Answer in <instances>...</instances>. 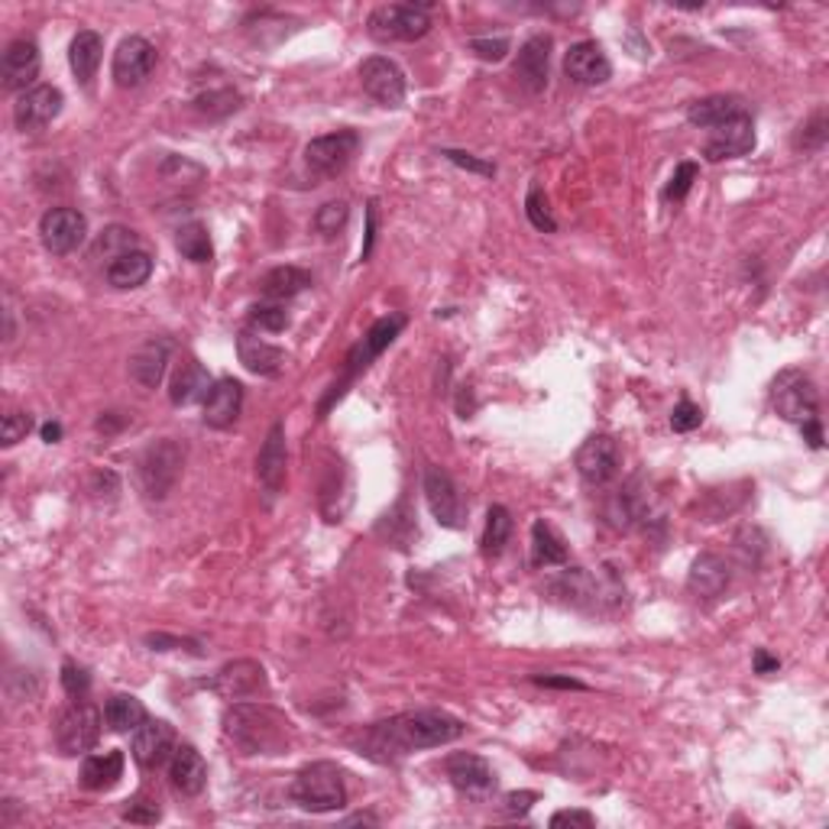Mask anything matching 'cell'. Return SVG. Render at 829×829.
<instances>
[{"mask_svg": "<svg viewBox=\"0 0 829 829\" xmlns=\"http://www.w3.org/2000/svg\"><path fill=\"white\" fill-rule=\"evenodd\" d=\"M463 735V722L444 709H418L403 713L386 722H376L363 732L360 748L370 758L389 762L399 755H409L414 748H437Z\"/></svg>", "mask_w": 829, "mask_h": 829, "instance_id": "1", "label": "cell"}, {"mask_svg": "<svg viewBox=\"0 0 829 829\" xmlns=\"http://www.w3.org/2000/svg\"><path fill=\"white\" fill-rule=\"evenodd\" d=\"M224 732L244 755H279L292 742V722L267 703H234L224 713Z\"/></svg>", "mask_w": 829, "mask_h": 829, "instance_id": "2", "label": "cell"}, {"mask_svg": "<svg viewBox=\"0 0 829 829\" xmlns=\"http://www.w3.org/2000/svg\"><path fill=\"white\" fill-rule=\"evenodd\" d=\"M288 794L308 814H331V811H341L347 804L344 775L331 762H311V765H305L295 775Z\"/></svg>", "mask_w": 829, "mask_h": 829, "instance_id": "3", "label": "cell"}, {"mask_svg": "<svg viewBox=\"0 0 829 829\" xmlns=\"http://www.w3.org/2000/svg\"><path fill=\"white\" fill-rule=\"evenodd\" d=\"M182 460H185V450L172 437L156 441L152 447H146L137 470L143 496L146 499H165L172 493V486L178 483V477H182Z\"/></svg>", "mask_w": 829, "mask_h": 829, "instance_id": "4", "label": "cell"}, {"mask_svg": "<svg viewBox=\"0 0 829 829\" xmlns=\"http://www.w3.org/2000/svg\"><path fill=\"white\" fill-rule=\"evenodd\" d=\"M367 26L380 42H414L431 29L428 3H383L370 13Z\"/></svg>", "mask_w": 829, "mask_h": 829, "instance_id": "5", "label": "cell"}, {"mask_svg": "<svg viewBox=\"0 0 829 829\" xmlns=\"http://www.w3.org/2000/svg\"><path fill=\"white\" fill-rule=\"evenodd\" d=\"M771 403H775V412L781 414L784 421H794V424H807V421H817V412H820V396H817V386L807 373L801 370H784L775 386H771Z\"/></svg>", "mask_w": 829, "mask_h": 829, "instance_id": "6", "label": "cell"}, {"mask_svg": "<svg viewBox=\"0 0 829 829\" xmlns=\"http://www.w3.org/2000/svg\"><path fill=\"white\" fill-rule=\"evenodd\" d=\"M357 149H360V137L354 131L324 134V137H314L305 146V165L318 178H334L350 165Z\"/></svg>", "mask_w": 829, "mask_h": 829, "instance_id": "7", "label": "cell"}, {"mask_svg": "<svg viewBox=\"0 0 829 829\" xmlns=\"http://www.w3.org/2000/svg\"><path fill=\"white\" fill-rule=\"evenodd\" d=\"M101 739V713L91 703H75L59 716L55 742L62 755H85Z\"/></svg>", "mask_w": 829, "mask_h": 829, "instance_id": "8", "label": "cell"}, {"mask_svg": "<svg viewBox=\"0 0 829 829\" xmlns=\"http://www.w3.org/2000/svg\"><path fill=\"white\" fill-rule=\"evenodd\" d=\"M39 237H42V247L55 257H65L72 250H78L88 237V221L82 211L75 208H52L42 214L39 221Z\"/></svg>", "mask_w": 829, "mask_h": 829, "instance_id": "9", "label": "cell"}, {"mask_svg": "<svg viewBox=\"0 0 829 829\" xmlns=\"http://www.w3.org/2000/svg\"><path fill=\"white\" fill-rule=\"evenodd\" d=\"M619 467H622V454L616 437L609 434H593L577 450V473L590 486H606L609 480H616Z\"/></svg>", "mask_w": 829, "mask_h": 829, "instance_id": "10", "label": "cell"}, {"mask_svg": "<svg viewBox=\"0 0 829 829\" xmlns=\"http://www.w3.org/2000/svg\"><path fill=\"white\" fill-rule=\"evenodd\" d=\"M360 85L383 108H403L406 101V75L386 55H373L360 65Z\"/></svg>", "mask_w": 829, "mask_h": 829, "instance_id": "11", "label": "cell"}, {"mask_svg": "<svg viewBox=\"0 0 829 829\" xmlns=\"http://www.w3.org/2000/svg\"><path fill=\"white\" fill-rule=\"evenodd\" d=\"M62 91L55 85H36L29 91H23L13 104V121L23 134H36L42 127H49L59 114H62Z\"/></svg>", "mask_w": 829, "mask_h": 829, "instance_id": "12", "label": "cell"}, {"mask_svg": "<svg viewBox=\"0 0 829 829\" xmlns=\"http://www.w3.org/2000/svg\"><path fill=\"white\" fill-rule=\"evenodd\" d=\"M424 499H428V509L437 519V525H444V529H460L463 525V516H467L463 499H460V490H457V483L450 480L447 470H441V467L424 470Z\"/></svg>", "mask_w": 829, "mask_h": 829, "instance_id": "13", "label": "cell"}, {"mask_svg": "<svg viewBox=\"0 0 829 829\" xmlns=\"http://www.w3.org/2000/svg\"><path fill=\"white\" fill-rule=\"evenodd\" d=\"M211 691L221 693L224 700H250V696H260V693L270 691L267 668H263L260 661H250V658L231 661V665H224V668L214 675Z\"/></svg>", "mask_w": 829, "mask_h": 829, "instance_id": "14", "label": "cell"}, {"mask_svg": "<svg viewBox=\"0 0 829 829\" xmlns=\"http://www.w3.org/2000/svg\"><path fill=\"white\" fill-rule=\"evenodd\" d=\"M447 778L450 784L463 794V797H490L496 791V771L486 758L470 755V752H457L447 758Z\"/></svg>", "mask_w": 829, "mask_h": 829, "instance_id": "15", "label": "cell"}, {"mask_svg": "<svg viewBox=\"0 0 829 829\" xmlns=\"http://www.w3.org/2000/svg\"><path fill=\"white\" fill-rule=\"evenodd\" d=\"M156 69V46L143 36H127L117 52H114V65L111 75L121 88H139Z\"/></svg>", "mask_w": 829, "mask_h": 829, "instance_id": "16", "label": "cell"}, {"mask_svg": "<svg viewBox=\"0 0 829 829\" xmlns=\"http://www.w3.org/2000/svg\"><path fill=\"white\" fill-rule=\"evenodd\" d=\"M564 75L573 82V85H583V88H596V85H606L609 75H613V65L603 52L599 42H577L567 49L564 55Z\"/></svg>", "mask_w": 829, "mask_h": 829, "instance_id": "17", "label": "cell"}, {"mask_svg": "<svg viewBox=\"0 0 829 829\" xmlns=\"http://www.w3.org/2000/svg\"><path fill=\"white\" fill-rule=\"evenodd\" d=\"M755 149V124L748 114L735 117V121H726L719 127H713L709 139L703 143V156L709 162H722V159H739V156H748Z\"/></svg>", "mask_w": 829, "mask_h": 829, "instance_id": "18", "label": "cell"}, {"mask_svg": "<svg viewBox=\"0 0 829 829\" xmlns=\"http://www.w3.org/2000/svg\"><path fill=\"white\" fill-rule=\"evenodd\" d=\"M39 46L33 39H13L7 49H3V59H0V75H3V88L7 91H29L36 88V75H39Z\"/></svg>", "mask_w": 829, "mask_h": 829, "instance_id": "19", "label": "cell"}, {"mask_svg": "<svg viewBox=\"0 0 829 829\" xmlns=\"http://www.w3.org/2000/svg\"><path fill=\"white\" fill-rule=\"evenodd\" d=\"M406 327V314H386V318H380L373 327H370V334L350 350V357H347V376H344V383H350L360 370H367L396 337H399V331ZM341 383V386H344Z\"/></svg>", "mask_w": 829, "mask_h": 829, "instance_id": "20", "label": "cell"}, {"mask_svg": "<svg viewBox=\"0 0 829 829\" xmlns=\"http://www.w3.org/2000/svg\"><path fill=\"white\" fill-rule=\"evenodd\" d=\"M552 36L539 33L532 39H525V46L519 49V59H516V78L519 85L529 91V95H539L545 91L548 85V65H552Z\"/></svg>", "mask_w": 829, "mask_h": 829, "instance_id": "21", "label": "cell"}, {"mask_svg": "<svg viewBox=\"0 0 829 829\" xmlns=\"http://www.w3.org/2000/svg\"><path fill=\"white\" fill-rule=\"evenodd\" d=\"M134 758L143 768H159L172 758L175 752V735H172V726L162 722V719H146L139 729H134Z\"/></svg>", "mask_w": 829, "mask_h": 829, "instance_id": "22", "label": "cell"}, {"mask_svg": "<svg viewBox=\"0 0 829 829\" xmlns=\"http://www.w3.org/2000/svg\"><path fill=\"white\" fill-rule=\"evenodd\" d=\"M169 781L175 791H182L185 797H195L205 791L208 784V765L201 758V752L195 745H178L169 758Z\"/></svg>", "mask_w": 829, "mask_h": 829, "instance_id": "23", "label": "cell"}, {"mask_svg": "<svg viewBox=\"0 0 829 829\" xmlns=\"http://www.w3.org/2000/svg\"><path fill=\"white\" fill-rule=\"evenodd\" d=\"M732 583V567L719 557V554H700L693 560L691 577H688V586H691L693 596L700 599H716L729 590Z\"/></svg>", "mask_w": 829, "mask_h": 829, "instance_id": "24", "label": "cell"}, {"mask_svg": "<svg viewBox=\"0 0 829 829\" xmlns=\"http://www.w3.org/2000/svg\"><path fill=\"white\" fill-rule=\"evenodd\" d=\"M240 406H244V386L231 376L218 380L205 399V424L208 428H231L240 418Z\"/></svg>", "mask_w": 829, "mask_h": 829, "instance_id": "25", "label": "cell"}, {"mask_svg": "<svg viewBox=\"0 0 829 829\" xmlns=\"http://www.w3.org/2000/svg\"><path fill=\"white\" fill-rule=\"evenodd\" d=\"M257 477H260V483L270 496H276L279 490L285 486V424L282 421L270 428V434L260 447Z\"/></svg>", "mask_w": 829, "mask_h": 829, "instance_id": "26", "label": "cell"}, {"mask_svg": "<svg viewBox=\"0 0 829 829\" xmlns=\"http://www.w3.org/2000/svg\"><path fill=\"white\" fill-rule=\"evenodd\" d=\"M237 354H240V363L257 373V376H279L282 367H285V354L279 350L276 344L257 337L253 331H240L237 337Z\"/></svg>", "mask_w": 829, "mask_h": 829, "instance_id": "27", "label": "cell"}, {"mask_svg": "<svg viewBox=\"0 0 829 829\" xmlns=\"http://www.w3.org/2000/svg\"><path fill=\"white\" fill-rule=\"evenodd\" d=\"M165 367H169V344L165 341H146L139 344L131 357V380L139 383L143 389H159L165 380Z\"/></svg>", "mask_w": 829, "mask_h": 829, "instance_id": "28", "label": "cell"}, {"mask_svg": "<svg viewBox=\"0 0 829 829\" xmlns=\"http://www.w3.org/2000/svg\"><path fill=\"white\" fill-rule=\"evenodd\" d=\"M101 55H104V39H101V33H95V29L75 33V39H72V46H69V65H72L75 78H78L85 88H91V82H95V75H98V65H101Z\"/></svg>", "mask_w": 829, "mask_h": 829, "instance_id": "29", "label": "cell"}, {"mask_svg": "<svg viewBox=\"0 0 829 829\" xmlns=\"http://www.w3.org/2000/svg\"><path fill=\"white\" fill-rule=\"evenodd\" d=\"M745 114V101L739 95H709L703 101H693L688 108V121L693 127H703V131H713L726 121H735Z\"/></svg>", "mask_w": 829, "mask_h": 829, "instance_id": "30", "label": "cell"}, {"mask_svg": "<svg viewBox=\"0 0 829 829\" xmlns=\"http://www.w3.org/2000/svg\"><path fill=\"white\" fill-rule=\"evenodd\" d=\"M552 590L557 599H564V603H570V606H596V603L603 599L599 583H596L583 567L564 570L552 583Z\"/></svg>", "mask_w": 829, "mask_h": 829, "instance_id": "31", "label": "cell"}, {"mask_svg": "<svg viewBox=\"0 0 829 829\" xmlns=\"http://www.w3.org/2000/svg\"><path fill=\"white\" fill-rule=\"evenodd\" d=\"M121 778H124L121 752H98V755H88L82 765V788L88 791H111Z\"/></svg>", "mask_w": 829, "mask_h": 829, "instance_id": "32", "label": "cell"}, {"mask_svg": "<svg viewBox=\"0 0 829 829\" xmlns=\"http://www.w3.org/2000/svg\"><path fill=\"white\" fill-rule=\"evenodd\" d=\"M211 376H208V370L201 367V363H185L178 373H175V380H172V403L175 406H195V403H205L208 399V393H211Z\"/></svg>", "mask_w": 829, "mask_h": 829, "instance_id": "33", "label": "cell"}, {"mask_svg": "<svg viewBox=\"0 0 829 829\" xmlns=\"http://www.w3.org/2000/svg\"><path fill=\"white\" fill-rule=\"evenodd\" d=\"M308 285H311V273H305L298 267H276L260 279V295L267 301H285V298L301 295Z\"/></svg>", "mask_w": 829, "mask_h": 829, "instance_id": "34", "label": "cell"}, {"mask_svg": "<svg viewBox=\"0 0 829 829\" xmlns=\"http://www.w3.org/2000/svg\"><path fill=\"white\" fill-rule=\"evenodd\" d=\"M149 276H152V257L143 250H131L108 267V282L114 288H139L149 282Z\"/></svg>", "mask_w": 829, "mask_h": 829, "instance_id": "35", "label": "cell"}, {"mask_svg": "<svg viewBox=\"0 0 829 829\" xmlns=\"http://www.w3.org/2000/svg\"><path fill=\"white\" fill-rule=\"evenodd\" d=\"M146 706L139 703L137 696L131 693H114L104 706V722L114 729V732H134L146 722Z\"/></svg>", "mask_w": 829, "mask_h": 829, "instance_id": "36", "label": "cell"}, {"mask_svg": "<svg viewBox=\"0 0 829 829\" xmlns=\"http://www.w3.org/2000/svg\"><path fill=\"white\" fill-rule=\"evenodd\" d=\"M532 560L539 567H557V564H567V545L564 539L557 535V529L548 525L545 519H539L532 525Z\"/></svg>", "mask_w": 829, "mask_h": 829, "instance_id": "37", "label": "cell"}, {"mask_svg": "<svg viewBox=\"0 0 829 829\" xmlns=\"http://www.w3.org/2000/svg\"><path fill=\"white\" fill-rule=\"evenodd\" d=\"M175 247H178V253H182L185 260H191V263H211V257H214L211 234H208V227H205V224H198V221H191V224L178 227V234H175Z\"/></svg>", "mask_w": 829, "mask_h": 829, "instance_id": "38", "label": "cell"}, {"mask_svg": "<svg viewBox=\"0 0 829 829\" xmlns=\"http://www.w3.org/2000/svg\"><path fill=\"white\" fill-rule=\"evenodd\" d=\"M509 535H512V516L506 506H490L486 512V529H483V554L486 557H499L503 548L509 545Z\"/></svg>", "mask_w": 829, "mask_h": 829, "instance_id": "39", "label": "cell"}, {"mask_svg": "<svg viewBox=\"0 0 829 829\" xmlns=\"http://www.w3.org/2000/svg\"><path fill=\"white\" fill-rule=\"evenodd\" d=\"M131 250H137V234L131 231V227H121V224H114V227H108L101 237H98V244H95V257L101 260H108V267L114 263V260H121L124 253H131Z\"/></svg>", "mask_w": 829, "mask_h": 829, "instance_id": "40", "label": "cell"}, {"mask_svg": "<svg viewBox=\"0 0 829 829\" xmlns=\"http://www.w3.org/2000/svg\"><path fill=\"white\" fill-rule=\"evenodd\" d=\"M347 214H350L347 201H327V205H321V208H318V214H314V227H318V234H324V237L341 234V231H344V224H347Z\"/></svg>", "mask_w": 829, "mask_h": 829, "instance_id": "41", "label": "cell"}, {"mask_svg": "<svg viewBox=\"0 0 829 829\" xmlns=\"http://www.w3.org/2000/svg\"><path fill=\"white\" fill-rule=\"evenodd\" d=\"M250 324L260 327V331H285L288 327V311L279 305V301H263V305H253L250 308Z\"/></svg>", "mask_w": 829, "mask_h": 829, "instance_id": "42", "label": "cell"}, {"mask_svg": "<svg viewBox=\"0 0 829 829\" xmlns=\"http://www.w3.org/2000/svg\"><path fill=\"white\" fill-rule=\"evenodd\" d=\"M525 214H529V221H532V227H535V231H545V234H554V231H557L552 211H548V198H545V191H542L539 185H532V188H529V198H525Z\"/></svg>", "mask_w": 829, "mask_h": 829, "instance_id": "43", "label": "cell"}, {"mask_svg": "<svg viewBox=\"0 0 829 829\" xmlns=\"http://www.w3.org/2000/svg\"><path fill=\"white\" fill-rule=\"evenodd\" d=\"M827 143V111H817L807 124H801L794 146L797 149H824Z\"/></svg>", "mask_w": 829, "mask_h": 829, "instance_id": "44", "label": "cell"}, {"mask_svg": "<svg viewBox=\"0 0 829 829\" xmlns=\"http://www.w3.org/2000/svg\"><path fill=\"white\" fill-rule=\"evenodd\" d=\"M696 162H681L678 169H675V175H671V182H668V188H665V201H684L688 198V191H691V185L696 182Z\"/></svg>", "mask_w": 829, "mask_h": 829, "instance_id": "45", "label": "cell"}, {"mask_svg": "<svg viewBox=\"0 0 829 829\" xmlns=\"http://www.w3.org/2000/svg\"><path fill=\"white\" fill-rule=\"evenodd\" d=\"M29 431H33V418H29V414L7 412L3 414V424H0V444H3V447H13V444L23 441Z\"/></svg>", "mask_w": 829, "mask_h": 829, "instance_id": "46", "label": "cell"}, {"mask_svg": "<svg viewBox=\"0 0 829 829\" xmlns=\"http://www.w3.org/2000/svg\"><path fill=\"white\" fill-rule=\"evenodd\" d=\"M62 688L69 696H78V700H85V693L91 691V675L82 668V665H75V661H65L62 665Z\"/></svg>", "mask_w": 829, "mask_h": 829, "instance_id": "47", "label": "cell"}, {"mask_svg": "<svg viewBox=\"0 0 829 829\" xmlns=\"http://www.w3.org/2000/svg\"><path fill=\"white\" fill-rule=\"evenodd\" d=\"M700 421H703V412H700V406H693V403H678L675 406V412H671V428L675 431H681V434H688L693 428H700Z\"/></svg>", "mask_w": 829, "mask_h": 829, "instance_id": "48", "label": "cell"}, {"mask_svg": "<svg viewBox=\"0 0 829 829\" xmlns=\"http://www.w3.org/2000/svg\"><path fill=\"white\" fill-rule=\"evenodd\" d=\"M470 49H473L483 62H499V59H506V52H509V39H506V36H499V39H470Z\"/></svg>", "mask_w": 829, "mask_h": 829, "instance_id": "49", "label": "cell"}, {"mask_svg": "<svg viewBox=\"0 0 829 829\" xmlns=\"http://www.w3.org/2000/svg\"><path fill=\"white\" fill-rule=\"evenodd\" d=\"M441 156H444V159H450V162H454V165H460V169L477 172V175H496V165H493V162H483V159H477V156H470V152H460V149H444Z\"/></svg>", "mask_w": 829, "mask_h": 829, "instance_id": "50", "label": "cell"}, {"mask_svg": "<svg viewBox=\"0 0 829 829\" xmlns=\"http://www.w3.org/2000/svg\"><path fill=\"white\" fill-rule=\"evenodd\" d=\"M159 807L156 804H149V801H131V807L124 811V820L127 824H139V827H152V824H159Z\"/></svg>", "mask_w": 829, "mask_h": 829, "instance_id": "51", "label": "cell"}, {"mask_svg": "<svg viewBox=\"0 0 829 829\" xmlns=\"http://www.w3.org/2000/svg\"><path fill=\"white\" fill-rule=\"evenodd\" d=\"M596 824L586 811H560V814H554L552 817V827H580V829H590Z\"/></svg>", "mask_w": 829, "mask_h": 829, "instance_id": "52", "label": "cell"}, {"mask_svg": "<svg viewBox=\"0 0 829 829\" xmlns=\"http://www.w3.org/2000/svg\"><path fill=\"white\" fill-rule=\"evenodd\" d=\"M539 801V794H532V791H522V794H509L506 797V811L512 814V817H525L529 811H532V804Z\"/></svg>", "mask_w": 829, "mask_h": 829, "instance_id": "53", "label": "cell"}, {"mask_svg": "<svg viewBox=\"0 0 829 829\" xmlns=\"http://www.w3.org/2000/svg\"><path fill=\"white\" fill-rule=\"evenodd\" d=\"M373 240H376V205L370 201V208H367V240H363V260H370V253H373Z\"/></svg>", "mask_w": 829, "mask_h": 829, "instance_id": "54", "label": "cell"}, {"mask_svg": "<svg viewBox=\"0 0 829 829\" xmlns=\"http://www.w3.org/2000/svg\"><path fill=\"white\" fill-rule=\"evenodd\" d=\"M539 688H557V691H586L580 681H573V678H532Z\"/></svg>", "mask_w": 829, "mask_h": 829, "instance_id": "55", "label": "cell"}, {"mask_svg": "<svg viewBox=\"0 0 829 829\" xmlns=\"http://www.w3.org/2000/svg\"><path fill=\"white\" fill-rule=\"evenodd\" d=\"M752 661H755V671H758V675H771V671H778V668H781V661H778V658H771L765 648H758Z\"/></svg>", "mask_w": 829, "mask_h": 829, "instance_id": "56", "label": "cell"}, {"mask_svg": "<svg viewBox=\"0 0 829 829\" xmlns=\"http://www.w3.org/2000/svg\"><path fill=\"white\" fill-rule=\"evenodd\" d=\"M801 431H804V437L811 441V447H824V428H820V418L817 421H807V424H801Z\"/></svg>", "mask_w": 829, "mask_h": 829, "instance_id": "57", "label": "cell"}, {"mask_svg": "<svg viewBox=\"0 0 829 829\" xmlns=\"http://www.w3.org/2000/svg\"><path fill=\"white\" fill-rule=\"evenodd\" d=\"M42 441H46V444L62 441V424H59V421H46V424H42Z\"/></svg>", "mask_w": 829, "mask_h": 829, "instance_id": "58", "label": "cell"}, {"mask_svg": "<svg viewBox=\"0 0 829 829\" xmlns=\"http://www.w3.org/2000/svg\"><path fill=\"white\" fill-rule=\"evenodd\" d=\"M347 824H376V817H370V814H357V817H350Z\"/></svg>", "mask_w": 829, "mask_h": 829, "instance_id": "59", "label": "cell"}]
</instances>
